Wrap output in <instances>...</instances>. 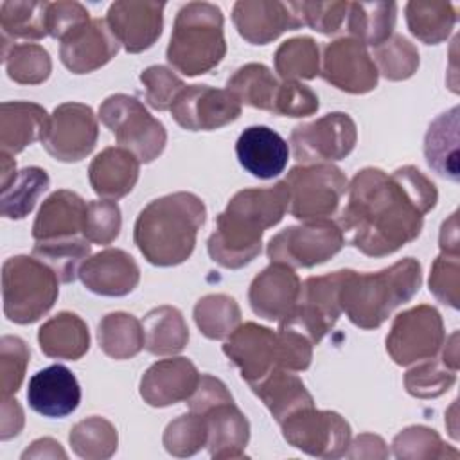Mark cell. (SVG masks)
<instances>
[{
	"label": "cell",
	"mask_w": 460,
	"mask_h": 460,
	"mask_svg": "<svg viewBox=\"0 0 460 460\" xmlns=\"http://www.w3.org/2000/svg\"><path fill=\"white\" fill-rule=\"evenodd\" d=\"M282 435L293 447L318 458H340L350 446V426L336 411L300 408L282 422Z\"/></svg>",
	"instance_id": "8fae6325"
},
{
	"label": "cell",
	"mask_w": 460,
	"mask_h": 460,
	"mask_svg": "<svg viewBox=\"0 0 460 460\" xmlns=\"http://www.w3.org/2000/svg\"><path fill=\"white\" fill-rule=\"evenodd\" d=\"M88 11L79 2H49L47 9V27L49 36L56 40H63L68 32L77 29L79 25L90 22Z\"/></svg>",
	"instance_id": "6f0895ef"
},
{
	"label": "cell",
	"mask_w": 460,
	"mask_h": 460,
	"mask_svg": "<svg viewBox=\"0 0 460 460\" xmlns=\"http://www.w3.org/2000/svg\"><path fill=\"white\" fill-rule=\"evenodd\" d=\"M352 449L349 453H345L350 458H358V456H368V458H385L388 456V449L385 447V440L377 435L372 433H363L359 435L352 444Z\"/></svg>",
	"instance_id": "91938a15"
},
{
	"label": "cell",
	"mask_w": 460,
	"mask_h": 460,
	"mask_svg": "<svg viewBox=\"0 0 460 460\" xmlns=\"http://www.w3.org/2000/svg\"><path fill=\"white\" fill-rule=\"evenodd\" d=\"M2 59L7 75L20 84H40L52 70L49 52L38 43H11L2 38Z\"/></svg>",
	"instance_id": "ab89813d"
},
{
	"label": "cell",
	"mask_w": 460,
	"mask_h": 460,
	"mask_svg": "<svg viewBox=\"0 0 460 460\" xmlns=\"http://www.w3.org/2000/svg\"><path fill=\"white\" fill-rule=\"evenodd\" d=\"M90 255V241L86 237H65L36 241L32 257L47 264L59 279V282H74L79 277L81 264Z\"/></svg>",
	"instance_id": "8d00e7d4"
},
{
	"label": "cell",
	"mask_w": 460,
	"mask_h": 460,
	"mask_svg": "<svg viewBox=\"0 0 460 460\" xmlns=\"http://www.w3.org/2000/svg\"><path fill=\"white\" fill-rule=\"evenodd\" d=\"M291 5L302 25H309L322 34L338 32L349 11V2H291Z\"/></svg>",
	"instance_id": "db71d44e"
},
{
	"label": "cell",
	"mask_w": 460,
	"mask_h": 460,
	"mask_svg": "<svg viewBox=\"0 0 460 460\" xmlns=\"http://www.w3.org/2000/svg\"><path fill=\"white\" fill-rule=\"evenodd\" d=\"M289 212L302 221L327 219L349 189L345 174L332 164L296 165L286 176Z\"/></svg>",
	"instance_id": "ba28073f"
},
{
	"label": "cell",
	"mask_w": 460,
	"mask_h": 460,
	"mask_svg": "<svg viewBox=\"0 0 460 460\" xmlns=\"http://www.w3.org/2000/svg\"><path fill=\"white\" fill-rule=\"evenodd\" d=\"M372 59L377 72L390 81L408 79L419 68V52L415 45L399 34H392L385 43L374 47Z\"/></svg>",
	"instance_id": "f6af8a7d"
},
{
	"label": "cell",
	"mask_w": 460,
	"mask_h": 460,
	"mask_svg": "<svg viewBox=\"0 0 460 460\" xmlns=\"http://www.w3.org/2000/svg\"><path fill=\"white\" fill-rule=\"evenodd\" d=\"M29 406L52 419H61L75 411L81 402V386L77 377L65 365H50L38 370L27 386Z\"/></svg>",
	"instance_id": "cb8c5ba5"
},
{
	"label": "cell",
	"mask_w": 460,
	"mask_h": 460,
	"mask_svg": "<svg viewBox=\"0 0 460 460\" xmlns=\"http://www.w3.org/2000/svg\"><path fill=\"white\" fill-rule=\"evenodd\" d=\"M50 178L41 167H25L2 187L0 214L7 219H23L34 208L38 198L49 189Z\"/></svg>",
	"instance_id": "f35d334b"
},
{
	"label": "cell",
	"mask_w": 460,
	"mask_h": 460,
	"mask_svg": "<svg viewBox=\"0 0 460 460\" xmlns=\"http://www.w3.org/2000/svg\"><path fill=\"white\" fill-rule=\"evenodd\" d=\"M88 203L72 190L61 189L52 192L41 205L34 225V241L65 239L83 234Z\"/></svg>",
	"instance_id": "83f0119b"
},
{
	"label": "cell",
	"mask_w": 460,
	"mask_h": 460,
	"mask_svg": "<svg viewBox=\"0 0 460 460\" xmlns=\"http://www.w3.org/2000/svg\"><path fill=\"white\" fill-rule=\"evenodd\" d=\"M358 129L354 120L341 111L327 113L313 122L293 128V155L302 164H327L345 158L356 146Z\"/></svg>",
	"instance_id": "4fadbf2b"
},
{
	"label": "cell",
	"mask_w": 460,
	"mask_h": 460,
	"mask_svg": "<svg viewBox=\"0 0 460 460\" xmlns=\"http://www.w3.org/2000/svg\"><path fill=\"white\" fill-rule=\"evenodd\" d=\"M194 322L203 336L225 340L241 325V309L228 295H207L194 305Z\"/></svg>",
	"instance_id": "b9f144b4"
},
{
	"label": "cell",
	"mask_w": 460,
	"mask_h": 460,
	"mask_svg": "<svg viewBox=\"0 0 460 460\" xmlns=\"http://www.w3.org/2000/svg\"><path fill=\"white\" fill-rule=\"evenodd\" d=\"M223 352L241 370V377L253 385L279 367L277 332L255 322L241 323L225 341Z\"/></svg>",
	"instance_id": "e0dca14e"
},
{
	"label": "cell",
	"mask_w": 460,
	"mask_h": 460,
	"mask_svg": "<svg viewBox=\"0 0 460 460\" xmlns=\"http://www.w3.org/2000/svg\"><path fill=\"white\" fill-rule=\"evenodd\" d=\"M23 428V411L16 399L2 397V417H0V438L9 440L16 437Z\"/></svg>",
	"instance_id": "680465c9"
},
{
	"label": "cell",
	"mask_w": 460,
	"mask_h": 460,
	"mask_svg": "<svg viewBox=\"0 0 460 460\" xmlns=\"http://www.w3.org/2000/svg\"><path fill=\"white\" fill-rule=\"evenodd\" d=\"M164 2H113L108 9L106 22L129 54L149 49L162 32Z\"/></svg>",
	"instance_id": "d6986e66"
},
{
	"label": "cell",
	"mask_w": 460,
	"mask_h": 460,
	"mask_svg": "<svg viewBox=\"0 0 460 460\" xmlns=\"http://www.w3.org/2000/svg\"><path fill=\"white\" fill-rule=\"evenodd\" d=\"M146 349L155 356H172L185 349L189 341V329L183 314L172 305H160L151 309L144 320Z\"/></svg>",
	"instance_id": "836d02e7"
},
{
	"label": "cell",
	"mask_w": 460,
	"mask_h": 460,
	"mask_svg": "<svg viewBox=\"0 0 460 460\" xmlns=\"http://www.w3.org/2000/svg\"><path fill=\"white\" fill-rule=\"evenodd\" d=\"M208 429L205 417L196 411H189L171 420L164 431V447L172 456H190L207 446Z\"/></svg>",
	"instance_id": "bcb514c9"
},
{
	"label": "cell",
	"mask_w": 460,
	"mask_h": 460,
	"mask_svg": "<svg viewBox=\"0 0 460 460\" xmlns=\"http://www.w3.org/2000/svg\"><path fill=\"white\" fill-rule=\"evenodd\" d=\"M27 458H66V453L63 451L61 444L54 438H38L22 453V460Z\"/></svg>",
	"instance_id": "94428289"
},
{
	"label": "cell",
	"mask_w": 460,
	"mask_h": 460,
	"mask_svg": "<svg viewBox=\"0 0 460 460\" xmlns=\"http://www.w3.org/2000/svg\"><path fill=\"white\" fill-rule=\"evenodd\" d=\"M456 22L455 7L449 2L411 0L406 4V23L410 32L426 45L444 41Z\"/></svg>",
	"instance_id": "d590c367"
},
{
	"label": "cell",
	"mask_w": 460,
	"mask_h": 460,
	"mask_svg": "<svg viewBox=\"0 0 460 460\" xmlns=\"http://www.w3.org/2000/svg\"><path fill=\"white\" fill-rule=\"evenodd\" d=\"M279 84L280 83L266 65L248 63L234 72L226 81V90H230L241 104L273 111Z\"/></svg>",
	"instance_id": "74e56055"
},
{
	"label": "cell",
	"mask_w": 460,
	"mask_h": 460,
	"mask_svg": "<svg viewBox=\"0 0 460 460\" xmlns=\"http://www.w3.org/2000/svg\"><path fill=\"white\" fill-rule=\"evenodd\" d=\"M172 119L189 131H212L241 115V102L230 90L187 84L171 108Z\"/></svg>",
	"instance_id": "9a60e30c"
},
{
	"label": "cell",
	"mask_w": 460,
	"mask_h": 460,
	"mask_svg": "<svg viewBox=\"0 0 460 460\" xmlns=\"http://www.w3.org/2000/svg\"><path fill=\"white\" fill-rule=\"evenodd\" d=\"M205 216L203 201L192 192H174L153 199L135 221V244L155 266L181 264L194 252Z\"/></svg>",
	"instance_id": "3957f363"
},
{
	"label": "cell",
	"mask_w": 460,
	"mask_h": 460,
	"mask_svg": "<svg viewBox=\"0 0 460 460\" xmlns=\"http://www.w3.org/2000/svg\"><path fill=\"white\" fill-rule=\"evenodd\" d=\"M201 374L187 358H169L153 363L140 381V395L149 406L164 408L187 401Z\"/></svg>",
	"instance_id": "7402d4cb"
},
{
	"label": "cell",
	"mask_w": 460,
	"mask_h": 460,
	"mask_svg": "<svg viewBox=\"0 0 460 460\" xmlns=\"http://www.w3.org/2000/svg\"><path fill=\"white\" fill-rule=\"evenodd\" d=\"M165 54L172 68L190 77L216 68L226 54L221 9L208 2L183 5Z\"/></svg>",
	"instance_id": "5b68a950"
},
{
	"label": "cell",
	"mask_w": 460,
	"mask_h": 460,
	"mask_svg": "<svg viewBox=\"0 0 460 460\" xmlns=\"http://www.w3.org/2000/svg\"><path fill=\"white\" fill-rule=\"evenodd\" d=\"M70 446L77 456L86 460H104L117 451V429L102 417H88L70 429Z\"/></svg>",
	"instance_id": "7bdbcfd3"
},
{
	"label": "cell",
	"mask_w": 460,
	"mask_h": 460,
	"mask_svg": "<svg viewBox=\"0 0 460 460\" xmlns=\"http://www.w3.org/2000/svg\"><path fill=\"white\" fill-rule=\"evenodd\" d=\"M455 379L456 370L449 368L444 361H433V358H429L406 372L404 386L413 397L431 399L447 392Z\"/></svg>",
	"instance_id": "c3c4849f"
},
{
	"label": "cell",
	"mask_w": 460,
	"mask_h": 460,
	"mask_svg": "<svg viewBox=\"0 0 460 460\" xmlns=\"http://www.w3.org/2000/svg\"><path fill=\"white\" fill-rule=\"evenodd\" d=\"M122 226L120 208L111 199H95L88 203L83 237L95 244L113 243Z\"/></svg>",
	"instance_id": "681fc988"
},
{
	"label": "cell",
	"mask_w": 460,
	"mask_h": 460,
	"mask_svg": "<svg viewBox=\"0 0 460 460\" xmlns=\"http://www.w3.org/2000/svg\"><path fill=\"white\" fill-rule=\"evenodd\" d=\"M250 388L266 404L279 424L289 413L314 404L304 383L286 368H275L261 381L250 385Z\"/></svg>",
	"instance_id": "4dcf8cb0"
},
{
	"label": "cell",
	"mask_w": 460,
	"mask_h": 460,
	"mask_svg": "<svg viewBox=\"0 0 460 460\" xmlns=\"http://www.w3.org/2000/svg\"><path fill=\"white\" fill-rule=\"evenodd\" d=\"M444 340L440 313L431 305L420 304L395 316L386 336V352L397 365L406 367L435 358Z\"/></svg>",
	"instance_id": "7c38bea8"
},
{
	"label": "cell",
	"mask_w": 460,
	"mask_h": 460,
	"mask_svg": "<svg viewBox=\"0 0 460 460\" xmlns=\"http://www.w3.org/2000/svg\"><path fill=\"white\" fill-rule=\"evenodd\" d=\"M397 4L394 2H349L347 31L365 47L385 43L395 27Z\"/></svg>",
	"instance_id": "d6a6232c"
},
{
	"label": "cell",
	"mask_w": 460,
	"mask_h": 460,
	"mask_svg": "<svg viewBox=\"0 0 460 460\" xmlns=\"http://www.w3.org/2000/svg\"><path fill=\"white\" fill-rule=\"evenodd\" d=\"M340 212L343 237L370 257H385L419 237L424 216L437 205V187L417 167L392 174L377 167L356 172Z\"/></svg>",
	"instance_id": "6da1fadb"
},
{
	"label": "cell",
	"mask_w": 460,
	"mask_h": 460,
	"mask_svg": "<svg viewBox=\"0 0 460 460\" xmlns=\"http://www.w3.org/2000/svg\"><path fill=\"white\" fill-rule=\"evenodd\" d=\"M97 340L102 352L111 359H129L146 345L142 323L122 311L110 313L99 322Z\"/></svg>",
	"instance_id": "e575fe53"
},
{
	"label": "cell",
	"mask_w": 460,
	"mask_h": 460,
	"mask_svg": "<svg viewBox=\"0 0 460 460\" xmlns=\"http://www.w3.org/2000/svg\"><path fill=\"white\" fill-rule=\"evenodd\" d=\"M275 70L284 81L313 79L320 74V50L313 38H291L275 52Z\"/></svg>",
	"instance_id": "ee69618b"
},
{
	"label": "cell",
	"mask_w": 460,
	"mask_h": 460,
	"mask_svg": "<svg viewBox=\"0 0 460 460\" xmlns=\"http://www.w3.org/2000/svg\"><path fill=\"white\" fill-rule=\"evenodd\" d=\"M235 155L239 164L255 178L270 180L279 176L289 160L288 142L268 126L246 128L237 142Z\"/></svg>",
	"instance_id": "d4e9b609"
},
{
	"label": "cell",
	"mask_w": 460,
	"mask_h": 460,
	"mask_svg": "<svg viewBox=\"0 0 460 460\" xmlns=\"http://www.w3.org/2000/svg\"><path fill=\"white\" fill-rule=\"evenodd\" d=\"M300 286V279L291 266L271 262L250 284V307L264 320L280 322L295 309Z\"/></svg>",
	"instance_id": "44dd1931"
},
{
	"label": "cell",
	"mask_w": 460,
	"mask_h": 460,
	"mask_svg": "<svg viewBox=\"0 0 460 460\" xmlns=\"http://www.w3.org/2000/svg\"><path fill=\"white\" fill-rule=\"evenodd\" d=\"M429 291L435 298L456 309L460 300V253L440 252L429 273Z\"/></svg>",
	"instance_id": "f5cc1de1"
},
{
	"label": "cell",
	"mask_w": 460,
	"mask_h": 460,
	"mask_svg": "<svg viewBox=\"0 0 460 460\" xmlns=\"http://www.w3.org/2000/svg\"><path fill=\"white\" fill-rule=\"evenodd\" d=\"M349 270H338L327 275L309 277L300 286L295 309L279 322V325L293 327L305 334L313 345L334 327L341 314L340 289Z\"/></svg>",
	"instance_id": "30bf717a"
},
{
	"label": "cell",
	"mask_w": 460,
	"mask_h": 460,
	"mask_svg": "<svg viewBox=\"0 0 460 460\" xmlns=\"http://www.w3.org/2000/svg\"><path fill=\"white\" fill-rule=\"evenodd\" d=\"M79 279L95 295L124 296L138 286L140 270L124 250L106 248L81 264Z\"/></svg>",
	"instance_id": "603a6c76"
},
{
	"label": "cell",
	"mask_w": 460,
	"mask_h": 460,
	"mask_svg": "<svg viewBox=\"0 0 460 460\" xmlns=\"http://www.w3.org/2000/svg\"><path fill=\"white\" fill-rule=\"evenodd\" d=\"M140 162L124 147L102 149L88 167V180L95 194L104 199H119L129 194L138 180Z\"/></svg>",
	"instance_id": "f1b7e54d"
},
{
	"label": "cell",
	"mask_w": 460,
	"mask_h": 460,
	"mask_svg": "<svg viewBox=\"0 0 460 460\" xmlns=\"http://www.w3.org/2000/svg\"><path fill=\"white\" fill-rule=\"evenodd\" d=\"M440 252H453L458 253V214L453 212L447 221L442 223L440 228Z\"/></svg>",
	"instance_id": "6125c7cd"
},
{
	"label": "cell",
	"mask_w": 460,
	"mask_h": 460,
	"mask_svg": "<svg viewBox=\"0 0 460 460\" xmlns=\"http://www.w3.org/2000/svg\"><path fill=\"white\" fill-rule=\"evenodd\" d=\"M207 422V447L212 458H241L250 438V424L235 406L234 397H226L201 411Z\"/></svg>",
	"instance_id": "484cf974"
},
{
	"label": "cell",
	"mask_w": 460,
	"mask_h": 460,
	"mask_svg": "<svg viewBox=\"0 0 460 460\" xmlns=\"http://www.w3.org/2000/svg\"><path fill=\"white\" fill-rule=\"evenodd\" d=\"M119 40L106 20L92 18L61 40V63L74 74H88L104 66L119 52Z\"/></svg>",
	"instance_id": "ac0fdd59"
},
{
	"label": "cell",
	"mask_w": 460,
	"mask_h": 460,
	"mask_svg": "<svg viewBox=\"0 0 460 460\" xmlns=\"http://www.w3.org/2000/svg\"><path fill=\"white\" fill-rule=\"evenodd\" d=\"M31 350L18 336H4L0 341V390L2 397H11L18 392L25 368L29 365Z\"/></svg>",
	"instance_id": "f907efd6"
},
{
	"label": "cell",
	"mask_w": 460,
	"mask_h": 460,
	"mask_svg": "<svg viewBox=\"0 0 460 460\" xmlns=\"http://www.w3.org/2000/svg\"><path fill=\"white\" fill-rule=\"evenodd\" d=\"M140 81L146 86V102L158 110H171L178 93L187 86L171 68L153 65L140 74Z\"/></svg>",
	"instance_id": "816d5d0a"
},
{
	"label": "cell",
	"mask_w": 460,
	"mask_h": 460,
	"mask_svg": "<svg viewBox=\"0 0 460 460\" xmlns=\"http://www.w3.org/2000/svg\"><path fill=\"white\" fill-rule=\"evenodd\" d=\"M279 367L289 372H302L311 365L313 343L305 334L293 327L279 325Z\"/></svg>",
	"instance_id": "9f6ffc18"
},
{
	"label": "cell",
	"mask_w": 460,
	"mask_h": 460,
	"mask_svg": "<svg viewBox=\"0 0 460 460\" xmlns=\"http://www.w3.org/2000/svg\"><path fill=\"white\" fill-rule=\"evenodd\" d=\"M322 77L347 93H367L377 86V66L367 47L354 38H340L323 47Z\"/></svg>",
	"instance_id": "2e32d148"
},
{
	"label": "cell",
	"mask_w": 460,
	"mask_h": 460,
	"mask_svg": "<svg viewBox=\"0 0 460 460\" xmlns=\"http://www.w3.org/2000/svg\"><path fill=\"white\" fill-rule=\"evenodd\" d=\"M343 244L345 237L340 225L318 219L284 228L270 239L266 253L271 262L313 268L334 257Z\"/></svg>",
	"instance_id": "9c48e42d"
},
{
	"label": "cell",
	"mask_w": 460,
	"mask_h": 460,
	"mask_svg": "<svg viewBox=\"0 0 460 460\" xmlns=\"http://www.w3.org/2000/svg\"><path fill=\"white\" fill-rule=\"evenodd\" d=\"M420 282V262L413 257L376 273L349 270L340 289V305L359 329H377L395 307L413 298Z\"/></svg>",
	"instance_id": "277c9868"
},
{
	"label": "cell",
	"mask_w": 460,
	"mask_h": 460,
	"mask_svg": "<svg viewBox=\"0 0 460 460\" xmlns=\"http://www.w3.org/2000/svg\"><path fill=\"white\" fill-rule=\"evenodd\" d=\"M49 2H13L0 5V27L4 40H41L49 36L47 27Z\"/></svg>",
	"instance_id": "60d3db41"
},
{
	"label": "cell",
	"mask_w": 460,
	"mask_h": 460,
	"mask_svg": "<svg viewBox=\"0 0 460 460\" xmlns=\"http://www.w3.org/2000/svg\"><path fill=\"white\" fill-rule=\"evenodd\" d=\"M318 106V95L309 86L298 81H282L279 84L271 113L284 117H307L316 113Z\"/></svg>",
	"instance_id": "11a10c76"
},
{
	"label": "cell",
	"mask_w": 460,
	"mask_h": 460,
	"mask_svg": "<svg viewBox=\"0 0 460 460\" xmlns=\"http://www.w3.org/2000/svg\"><path fill=\"white\" fill-rule=\"evenodd\" d=\"M59 295L58 275L36 257H9L2 266L4 314L14 323H32L47 314Z\"/></svg>",
	"instance_id": "8992f818"
},
{
	"label": "cell",
	"mask_w": 460,
	"mask_h": 460,
	"mask_svg": "<svg viewBox=\"0 0 460 460\" xmlns=\"http://www.w3.org/2000/svg\"><path fill=\"white\" fill-rule=\"evenodd\" d=\"M101 122L115 135L119 147L133 153L140 164L158 158L165 147L167 133L144 104L131 95L113 93L99 108Z\"/></svg>",
	"instance_id": "52a82bcc"
},
{
	"label": "cell",
	"mask_w": 460,
	"mask_h": 460,
	"mask_svg": "<svg viewBox=\"0 0 460 460\" xmlns=\"http://www.w3.org/2000/svg\"><path fill=\"white\" fill-rule=\"evenodd\" d=\"M289 210L286 181L264 189H243L232 196L216 219V230L207 241L214 262L239 270L261 253L264 230L280 223Z\"/></svg>",
	"instance_id": "7a4b0ae2"
},
{
	"label": "cell",
	"mask_w": 460,
	"mask_h": 460,
	"mask_svg": "<svg viewBox=\"0 0 460 460\" xmlns=\"http://www.w3.org/2000/svg\"><path fill=\"white\" fill-rule=\"evenodd\" d=\"M50 115L43 106L27 101H7L0 106L2 153L16 155L36 140H45Z\"/></svg>",
	"instance_id": "4316f807"
},
{
	"label": "cell",
	"mask_w": 460,
	"mask_h": 460,
	"mask_svg": "<svg viewBox=\"0 0 460 460\" xmlns=\"http://www.w3.org/2000/svg\"><path fill=\"white\" fill-rule=\"evenodd\" d=\"M232 20L237 32L253 45H266L282 32L302 27L291 2L277 0H239L234 4Z\"/></svg>",
	"instance_id": "ffe728a7"
},
{
	"label": "cell",
	"mask_w": 460,
	"mask_h": 460,
	"mask_svg": "<svg viewBox=\"0 0 460 460\" xmlns=\"http://www.w3.org/2000/svg\"><path fill=\"white\" fill-rule=\"evenodd\" d=\"M38 343L49 358L75 361L88 352L90 334L86 323L75 313L61 311L40 327Z\"/></svg>",
	"instance_id": "f546056e"
},
{
	"label": "cell",
	"mask_w": 460,
	"mask_h": 460,
	"mask_svg": "<svg viewBox=\"0 0 460 460\" xmlns=\"http://www.w3.org/2000/svg\"><path fill=\"white\" fill-rule=\"evenodd\" d=\"M394 455L397 458H458V451L442 442L435 429L410 426L395 435Z\"/></svg>",
	"instance_id": "7dc6e473"
},
{
	"label": "cell",
	"mask_w": 460,
	"mask_h": 460,
	"mask_svg": "<svg viewBox=\"0 0 460 460\" xmlns=\"http://www.w3.org/2000/svg\"><path fill=\"white\" fill-rule=\"evenodd\" d=\"M99 126L93 110L83 102H63L50 115L43 147L59 162H79L97 144Z\"/></svg>",
	"instance_id": "5bb4252c"
},
{
	"label": "cell",
	"mask_w": 460,
	"mask_h": 460,
	"mask_svg": "<svg viewBox=\"0 0 460 460\" xmlns=\"http://www.w3.org/2000/svg\"><path fill=\"white\" fill-rule=\"evenodd\" d=\"M424 155L437 174L458 181V106L444 111L429 124Z\"/></svg>",
	"instance_id": "1f68e13d"
}]
</instances>
